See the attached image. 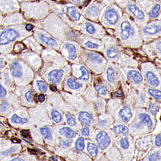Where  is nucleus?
<instances>
[{
    "label": "nucleus",
    "instance_id": "1",
    "mask_svg": "<svg viewBox=\"0 0 161 161\" xmlns=\"http://www.w3.org/2000/svg\"><path fill=\"white\" fill-rule=\"evenodd\" d=\"M114 0H90L80 9L84 17L91 21H98L105 8Z\"/></svg>",
    "mask_w": 161,
    "mask_h": 161
},
{
    "label": "nucleus",
    "instance_id": "2",
    "mask_svg": "<svg viewBox=\"0 0 161 161\" xmlns=\"http://www.w3.org/2000/svg\"><path fill=\"white\" fill-rule=\"evenodd\" d=\"M124 12V10L113 2L107 5L103 10L99 20L107 27H115L119 23Z\"/></svg>",
    "mask_w": 161,
    "mask_h": 161
},
{
    "label": "nucleus",
    "instance_id": "3",
    "mask_svg": "<svg viewBox=\"0 0 161 161\" xmlns=\"http://www.w3.org/2000/svg\"><path fill=\"white\" fill-rule=\"evenodd\" d=\"M124 11L137 23H144L149 19L146 12L136 1L133 0H127Z\"/></svg>",
    "mask_w": 161,
    "mask_h": 161
},
{
    "label": "nucleus",
    "instance_id": "4",
    "mask_svg": "<svg viewBox=\"0 0 161 161\" xmlns=\"http://www.w3.org/2000/svg\"><path fill=\"white\" fill-rule=\"evenodd\" d=\"M133 21V19L124 12L119 22V38L123 42L127 41L135 33Z\"/></svg>",
    "mask_w": 161,
    "mask_h": 161
},
{
    "label": "nucleus",
    "instance_id": "5",
    "mask_svg": "<svg viewBox=\"0 0 161 161\" xmlns=\"http://www.w3.org/2000/svg\"><path fill=\"white\" fill-rule=\"evenodd\" d=\"M144 10L150 19L161 17V0H139L136 1Z\"/></svg>",
    "mask_w": 161,
    "mask_h": 161
},
{
    "label": "nucleus",
    "instance_id": "6",
    "mask_svg": "<svg viewBox=\"0 0 161 161\" xmlns=\"http://www.w3.org/2000/svg\"><path fill=\"white\" fill-rule=\"evenodd\" d=\"M63 10L67 17L73 22H83L86 19L80 9L69 2L63 6Z\"/></svg>",
    "mask_w": 161,
    "mask_h": 161
},
{
    "label": "nucleus",
    "instance_id": "7",
    "mask_svg": "<svg viewBox=\"0 0 161 161\" xmlns=\"http://www.w3.org/2000/svg\"><path fill=\"white\" fill-rule=\"evenodd\" d=\"M18 36V32L15 29H9L5 30L0 34V45L8 44L14 41Z\"/></svg>",
    "mask_w": 161,
    "mask_h": 161
},
{
    "label": "nucleus",
    "instance_id": "8",
    "mask_svg": "<svg viewBox=\"0 0 161 161\" xmlns=\"http://www.w3.org/2000/svg\"><path fill=\"white\" fill-rule=\"evenodd\" d=\"M142 31L148 36H154L161 32V21L155 20L154 22L146 24L142 27Z\"/></svg>",
    "mask_w": 161,
    "mask_h": 161
},
{
    "label": "nucleus",
    "instance_id": "9",
    "mask_svg": "<svg viewBox=\"0 0 161 161\" xmlns=\"http://www.w3.org/2000/svg\"><path fill=\"white\" fill-rule=\"evenodd\" d=\"M96 141L101 150H105L107 148L111 143L110 137H109L107 133L104 131L100 132L97 135Z\"/></svg>",
    "mask_w": 161,
    "mask_h": 161
},
{
    "label": "nucleus",
    "instance_id": "10",
    "mask_svg": "<svg viewBox=\"0 0 161 161\" xmlns=\"http://www.w3.org/2000/svg\"><path fill=\"white\" fill-rule=\"evenodd\" d=\"M63 75V70H53L51 71L48 75V80L53 83H59Z\"/></svg>",
    "mask_w": 161,
    "mask_h": 161
},
{
    "label": "nucleus",
    "instance_id": "11",
    "mask_svg": "<svg viewBox=\"0 0 161 161\" xmlns=\"http://www.w3.org/2000/svg\"><path fill=\"white\" fill-rule=\"evenodd\" d=\"M78 119L84 125L90 126L93 120V117L87 112H81L79 114Z\"/></svg>",
    "mask_w": 161,
    "mask_h": 161
},
{
    "label": "nucleus",
    "instance_id": "12",
    "mask_svg": "<svg viewBox=\"0 0 161 161\" xmlns=\"http://www.w3.org/2000/svg\"><path fill=\"white\" fill-rule=\"evenodd\" d=\"M39 37L40 40L47 46L51 47H55L58 45L57 40L52 37L45 36L43 34H40Z\"/></svg>",
    "mask_w": 161,
    "mask_h": 161
},
{
    "label": "nucleus",
    "instance_id": "13",
    "mask_svg": "<svg viewBox=\"0 0 161 161\" xmlns=\"http://www.w3.org/2000/svg\"><path fill=\"white\" fill-rule=\"evenodd\" d=\"M120 116L124 122H127L129 121V120L131 118L132 116V113L130 109L127 106L122 108L119 112Z\"/></svg>",
    "mask_w": 161,
    "mask_h": 161
},
{
    "label": "nucleus",
    "instance_id": "14",
    "mask_svg": "<svg viewBox=\"0 0 161 161\" xmlns=\"http://www.w3.org/2000/svg\"><path fill=\"white\" fill-rule=\"evenodd\" d=\"M127 76L129 78L132 79L135 83H139L143 80L142 75L137 72L130 70L127 73Z\"/></svg>",
    "mask_w": 161,
    "mask_h": 161
},
{
    "label": "nucleus",
    "instance_id": "15",
    "mask_svg": "<svg viewBox=\"0 0 161 161\" xmlns=\"http://www.w3.org/2000/svg\"><path fill=\"white\" fill-rule=\"evenodd\" d=\"M84 27L86 32L90 35H93L96 33L97 29L95 24H93L92 22L86 20L84 22Z\"/></svg>",
    "mask_w": 161,
    "mask_h": 161
},
{
    "label": "nucleus",
    "instance_id": "16",
    "mask_svg": "<svg viewBox=\"0 0 161 161\" xmlns=\"http://www.w3.org/2000/svg\"><path fill=\"white\" fill-rule=\"evenodd\" d=\"M66 48L69 52V58L71 60H74L77 57V50L74 44L72 43H67L66 44Z\"/></svg>",
    "mask_w": 161,
    "mask_h": 161
},
{
    "label": "nucleus",
    "instance_id": "17",
    "mask_svg": "<svg viewBox=\"0 0 161 161\" xmlns=\"http://www.w3.org/2000/svg\"><path fill=\"white\" fill-rule=\"evenodd\" d=\"M146 78L149 83L152 86H157L159 85L160 82L158 78H157L152 72H147L146 74Z\"/></svg>",
    "mask_w": 161,
    "mask_h": 161
},
{
    "label": "nucleus",
    "instance_id": "18",
    "mask_svg": "<svg viewBox=\"0 0 161 161\" xmlns=\"http://www.w3.org/2000/svg\"><path fill=\"white\" fill-rule=\"evenodd\" d=\"M59 133L61 135L69 139L75 137L76 135L75 132L73 130H72V129L68 127H63L61 128L59 130Z\"/></svg>",
    "mask_w": 161,
    "mask_h": 161
},
{
    "label": "nucleus",
    "instance_id": "19",
    "mask_svg": "<svg viewBox=\"0 0 161 161\" xmlns=\"http://www.w3.org/2000/svg\"><path fill=\"white\" fill-rule=\"evenodd\" d=\"M12 73L14 76L16 78H20L22 75V70L20 64L18 63L15 62L12 64Z\"/></svg>",
    "mask_w": 161,
    "mask_h": 161
},
{
    "label": "nucleus",
    "instance_id": "20",
    "mask_svg": "<svg viewBox=\"0 0 161 161\" xmlns=\"http://www.w3.org/2000/svg\"><path fill=\"white\" fill-rule=\"evenodd\" d=\"M139 118L141 120V121L143 122L149 129L152 128V121L150 117L148 115L145 114H141L139 115Z\"/></svg>",
    "mask_w": 161,
    "mask_h": 161
},
{
    "label": "nucleus",
    "instance_id": "21",
    "mask_svg": "<svg viewBox=\"0 0 161 161\" xmlns=\"http://www.w3.org/2000/svg\"><path fill=\"white\" fill-rule=\"evenodd\" d=\"M87 150L90 154L93 157H96L98 153V149L97 146L94 144L91 143H88L87 146Z\"/></svg>",
    "mask_w": 161,
    "mask_h": 161
},
{
    "label": "nucleus",
    "instance_id": "22",
    "mask_svg": "<svg viewBox=\"0 0 161 161\" xmlns=\"http://www.w3.org/2000/svg\"><path fill=\"white\" fill-rule=\"evenodd\" d=\"M114 131L118 134L126 135L128 132V129L125 126L118 125L115 126L114 128Z\"/></svg>",
    "mask_w": 161,
    "mask_h": 161
},
{
    "label": "nucleus",
    "instance_id": "23",
    "mask_svg": "<svg viewBox=\"0 0 161 161\" xmlns=\"http://www.w3.org/2000/svg\"><path fill=\"white\" fill-rule=\"evenodd\" d=\"M90 0H70V2L80 9L83 6H86Z\"/></svg>",
    "mask_w": 161,
    "mask_h": 161
},
{
    "label": "nucleus",
    "instance_id": "24",
    "mask_svg": "<svg viewBox=\"0 0 161 161\" xmlns=\"http://www.w3.org/2000/svg\"><path fill=\"white\" fill-rule=\"evenodd\" d=\"M12 122L15 124H23L27 122V118H21L20 116H18L17 114H15L13 115L12 118Z\"/></svg>",
    "mask_w": 161,
    "mask_h": 161
},
{
    "label": "nucleus",
    "instance_id": "25",
    "mask_svg": "<svg viewBox=\"0 0 161 161\" xmlns=\"http://www.w3.org/2000/svg\"><path fill=\"white\" fill-rule=\"evenodd\" d=\"M67 84L70 88L72 89H76L82 87L80 84L78 83L76 80L73 78H69L67 80Z\"/></svg>",
    "mask_w": 161,
    "mask_h": 161
},
{
    "label": "nucleus",
    "instance_id": "26",
    "mask_svg": "<svg viewBox=\"0 0 161 161\" xmlns=\"http://www.w3.org/2000/svg\"><path fill=\"white\" fill-rule=\"evenodd\" d=\"M80 70L82 72V75L79 78V79L83 80H88L89 78V73L88 69L84 66H82L80 68Z\"/></svg>",
    "mask_w": 161,
    "mask_h": 161
},
{
    "label": "nucleus",
    "instance_id": "27",
    "mask_svg": "<svg viewBox=\"0 0 161 161\" xmlns=\"http://www.w3.org/2000/svg\"><path fill=\"white\" fill-rule=\"evenodd\" d=\"M118 53H119V51L118 50V49L115 47H111L109 48L106 52L107 56L110 58H116L118 55Z\"/></svg>",
    "mask_w": 161,
    "mask_h": 161
},
{
    "label": "nucleus",
    "instance_id": "28",
    "mask_svg": "<svg viewBox=\"0 0 161 161\" xmlns=\"http://www.w3.org/2000/svg\"><path fill=\"white\" fill-rule=\"evenodd\" d=\"M84 139L83 137H79L76 142V149L78 151H82L84 148Z\"/></svg>",
    "mask_w": 161,
    "mask_h": 161
},
{
    "label": "nucleus",
    "instance_id": "29",
    "mask_svg": "<svg viewBox=\"0 0 161 161\" xmlns=\"http://www.w3.org/2000/svg\"><path fill=\"white\" fill-rule=\"evenodd\" d=\"M40 131L42 135L45 137V139L51 140L52 139V136L51 134V130L48 128H40Z\"/></svg>",
    "mask_w": 161,
    "mask_h": 161
},
{
    "label": "nucleus",
    "instance_id": "30",
    "mask_svg": "<svg viewBox=\"0 0 161 161\" xmlns=\"http://www.w3.org/2000/svg\"><path fill=\"white\" fill-rule=\"evenodd\" d=\"M90 59L95 63H101L103 61V58L99 54L96 53H90L89 54Z\"/></svg>",
    "mask_w": 161,
    "mask_h": 161
},
{
    "label": "nucleus",
    "instance_id": "31",
    "mask_svg": "<svg viewBox=\"0 0 161 161\" xmlns=\"http://www.w3.org/2000/svg\"><path fill=\"white\" fill-rule=\"evenodd\" d=\"M52 116L54 121L57 123H59L61 121L62 116L61 114L57 111H53L52 112Z\"/></svg>",
    "mask_w": 161,
    "mask_h": 161
},
{
    "label": "nucleus",
    "instance_id": "32",
    "mask_svg": "<svg viewBox=\"0 0 161 161\" xmlns=\"http://www.w3.org/2000/svg\"><path fill=\"white\" fill-rule=\"evenodd\" d=\"M84 45L86 47L90 48V49H97L100 46V45L98 44L91 42L90 40H88L87 42H85L84 43Z\"/></svg>",
    "mask_w": 161,
    "mask_h": 161
},
{
    "label": "nucleus",
    "instance_id": "33",
    "mask_svg": "<svg viewBox=\"0 0 161 161\" xmlns=\"http://www.w3.org/2000/svg\"><path fill=\"white\" fill-rule=\"evenodd\" d=\"M37 84L39 87V90L42 93H45L46 91V90L47 89V86L45 82L42 80H38L37 82Z\"/></svg>",
    "mask_w": 161,
    "mask_h": 161
},
{
    "label": "nucleus",
    "instance_id": "34",
    "mask_svg": "<svg viewBox=\"0 0 161 161\" xmlns=\"http://www.w3.org/2000/svg\"><path fill=\"white\" fill-rule=\"evenodd\" d=\"M18 148L17 147H12L9 149H6V150L3 151V152H2V155L3 156H7V155L12 154L16 152L18 150Z\"/></svg>",
    "mask_w": 161,
    "mask_h": 161
},
{
    "label": "nucleus",
    "instance_id": "35",
    "mask_svg": "<svg viewBox=\"0 0 161 161\" xmlns=\"http://www.w3.org/2000/svg\"><path fill=\"white\" fill-rule=\"evenodd\" d=\"M127 1V0H114V3L124 10L126 6Z\"/></svg>",
    "mask_w": 161,
    "mask_h": 161
},
{
    "label": "nucleus",
    "instance_id": "36",
    "mask_svg": "<svg viewBox=\"0 0 161 161\" xmlns=\"http://www.w3.org/2000/svg\"><path fill=\"white\" fill-rule=\"evenodd\" d=\"M149 93L155 98L161 99V91L156 90L149 89Z\"/></svg>",
    "mask_w": 161,
    "mask_h": 161
},
{
    "label": "nucleus",
    "instance_id": "37",
    "mask_svg": "<svg viewBox=\"0 0 161 161\" xmlns=\"http://www.w3.org/2000/svg\"><path fill=\"white\" fill-rule=\"evenodd\" d=\"M66 118L68 124V125L70 126H74L76 124V120L73 116L71 115L67 114H66Z\"/></svg>",
    "mask_w": 161,
    "mask_h": 161
},
{
    "label": "nucleus",
    "instance_id": "38",
    "mask_svg": "<svg viewBox=\"0 0 161 161\" xmlns=\"http://www.w3.org/2000/svg\"><path fill=\"white\" fill-rule=\"evenodd\" d=\"M114 70L111 68H109L107 69V77L108 80L110 82H112L114 80Z\"/></svg>",
    "mask_w": 161,
    "mask_h": 161
},
{
    "label": "nucleus",
    "instance_id": "39",
    "mask_svg": "<svg viewBox=\"0 0 161 161\" xmlns=\"http://www.w3.org/2000/svg\"><path fill=\"white\" fill-rule=\"evenodd\" d=\"M96 90L98 93L101 95H106L107 92V88L105 86H99V87H96Z\"/></svg>",
    "mask_w": 161,
    "mask_h": 161
},
{
    "label": "nucleus",
    "instance_id": "40",
    "mask_svg": "<svg viewBox=\"0 0 161 161\" xmlns=\"http://www.w3.org/2000/svg\"><path fill=\"white\" fill-rule=\"evenodd\" d=\"M158 110L159 107L154 104L151 105L149 107V112H150V114H152V115H155L158 112Z\"/></svg>",
    "mask_w": 161,
    "mask_h": 161
},
{
    "label": "nucleus",
    "instance_id": "41",
    "mask_svg": "<svg viewBox=\"0 0 161 161\" xmlns=\"http://www.w3.org/2000/svg\"><path fill=\"white\" fill-rule=\"evenodd\" d=\"M24 45L21 42H17L15 44L14 49L16 52H19L24 49Z\"/></svg>",
    "mask_w": 161,
    "mask_h": 161
},
{
    "label": "nucleus",
    "instance_id": "42",
    "mask_svg": "<svg viewBox=\"0 0 161 161\" xmlns=\"http://www.w3.org/2000/svg\"><path fill=\"white\" fill-rule=\"evenodd\" d=\"M120 144L124 149H127L129 146V144L128 142V140L126 138H123L121 141H120Z\"/></svg>",
    "mask_w": 161,
    "mask_h": 161
},
{
    "label": "nucleus",
    "instance_id": "43",
    "mask_svg": "<svg viewBox=\"0 0 161 161\" xmlns=\"http://www.w3.org/2000/svg\"><path fill=\"white\" fill-rule=\"evenodd\" d=\"M9 161H30V159L26 156H20L15 158H12Z\"/></svg>",
    "mask_w": 161,
    "mask_h": 161
},
{
    "label": "nucleus",
    "instance_id": "44",
    "mask_svg": "<svg viewBox=\"0 0 161 161\" xmlns=\"http://www.w3.org/2000/svg\"><path fill=\"white\" fill-rule=\"evenodd\" d=\"M160 158V152H157L154 153L150 156L149 158V161H157Z\"/></svg>",
    "mask_w": 161,
    "mask_h": 161
},
{
    "label": "nucleus",
    "instance_id": "45",
    "mask_svg": "<svg viewBox=\"0 0 161 161\" xmlns=\"http://www.w3.org/2000/svg\"><path fill=\"white\" fill-rule=\"evenodd\" d=\"M33 95V91H29L25 94V97L27 98V101L29 102H32L33 101V99L32 97Z\"/></svg>",
    "mask_w": 161,
    "mask_h": 161
},
{
    "label": "nucleus",
    "instance_id": "46",
    "mask_svg": "<svg viewBox=\"0 0 161 161\" xmlns=\"http://www.w3.org/2000/svg\"><path fill=\"white\" fill-rule=\"evenodd\" d=\"M60 144L61 146L63 147V148H67L70 146L71 142L69 140L61 141Z\"/></svg>",
    "mask_w": 161,
    "mask_h": 161
},
{
    "label": "nucleus",
    "instance_id": "47",
    "mask_svg": "<svg viewBox=\"0 0 161 161\" xmlns=\"http://www.w3.org/2000/svg\"><path fill=\"white\" fill-rule=\"evenodd\" d=\"M6 90L0 84V97L4 98L6 96Z\"/></svg>",
    "mask_w": 161,
    "mask_h": 161
},
{
    "label": "nucleus",
    "instance_id": "48",
    "mask_svg": "<svg viewBox=\"0 0 161 161\" xmlns=\"http://www.w3.org/2000/svg\"><path fill=\"white\" fill-rule=\"evenodd\" d=\"M155 144L157 146H161V135L158 134L157 136L156 137V141H155Z\"/></svg>",
    "mask_w": 161,
    "mask_h": 161
},
{
    "label": "nucleus",
    "instance_id": "49",
    "mask_svg": "<svg viewBox=\"0 0 161 161\" xmlns=\"http://www.w3.org/2000/svg\"><path fill=\"white\" fill-rule=\"evenodd\" d=\"M90 134V131L89 128L87 127L84 128L82 130V134L84 136H88Z\"/></svg>",
    "mask_w": 161,
    "mask_h": 161
},
{
    "label": "nucleus",
    "instance_id": "50",
    "mask_svg": "<svg viewBox=\"0 0 161 161\" xmlns=\"http://www.w3.org/2000/svg\"><path fill=\"white\" fill-rule=\"evenodd\" d=\"M8 104L6 102H4L3 104H2V106H1V110L2 111H4L6 110V109H8Z\"/></svg>",
    "mask_w": 161,
    "mask_h": 161
},
{
    "label": "nucleus",
    "instance_id": "51",
    "mask_svg": "<svg viewBox=\"0 0 161 161\" xmlns=\"http://www.w3.org/2000/svg\"><path fill=\"white\" fill-rule=\"evenodd\" d=\"M38 101L40 102H44V101H45V96L43 94H40V95L38 96Z\"/></svg>",
    "mask_w": 161,
    "mask_h": 161
},
{
    "label": "nucleus",
    "instance_id": "52",
    "mask_svg": "<svg viewBox=\"0 0 161 161\" xmlns=\"http://www.w3.org/2000/svg\"><path fill=\"white\" fill-rule=\"evenodd\" d=\"M26 29H27V30L28 31H31V30H32L33 29V27L31 25V24H27L26 25Z\"/></svg>",
    "mask_w": 161,
    "mask_h": 161
},
{
    "label": "nucleus",
    "instance_id": "53",
    "mask_svg": "<svg viewBox=\"0 0 161 161\" xmlns=\"http://www.w3.org/2000/svg\"><path fill=\"white\" fill-rule=\"evenodd\" d=\"M50 89L53 91H56L57 90V88L55 85L52 84V85H51V86H50Z\"/></svg>",
    "mask_w": 161,
    "mask_h": 161
},
{
    "label": "nucleus",
    "instance_id": "54",
    "mask_svg": "<svg viewBox=\"0 0 161 161\" xmlns=\"http://www.w3.org/2000/svg\"><path fill=\"white\" fill-rule=\"evenodd\" d=\"M22 135L24 136V137H27V136L28 135L27 132L26 131H22Z\"/></svg>",
    "mask_w": 161,
    "mask_h": 161
},
{
    "label": "nucleus",
    "instance_id": "55",
    "mask_svg": "<svg viewBox=\"0 0 161 161\" xmlns=\"http://www.w3.org/2000/svg\"><path fill=\"white\" fill-rule=\"evenodd\" d=\"M3 66V59H0V68H1Z\"/></svg>",
    "mask_w": 161,
    "mask_h": 161
},
{
    "label": "nucleus",
    "instance_id": "56",
    "mask_svg": "<svg viewBox=\"0 0 161 161\" xmlns=\"http://www.w3.org/2000/svg\"><path fill=\"white\" fill-rule=\"evenodd\" d=\"M51 158H52V160H53V161H58V160H57V158H55V157H52Z\"/></svg>",
    "mask_w": 161,
    "mask_h": 161
},
{
    "label": "nucleus",
    "instance_id": "57",
    "mask_svg": "<svg viewBox=\"0 0 161 161\" xmlns=\"http://www.w3.org/2000/svg\"><path fill=\"white\" fill-rule=\"evenodd\" d=\"M133 1H139V0H133Z\"/></svg>",
    "mask_w": 161,
    "mask_h": 161
}]
</instances>
